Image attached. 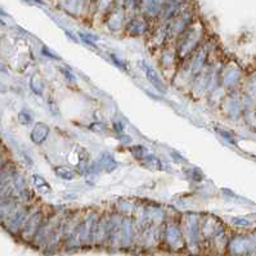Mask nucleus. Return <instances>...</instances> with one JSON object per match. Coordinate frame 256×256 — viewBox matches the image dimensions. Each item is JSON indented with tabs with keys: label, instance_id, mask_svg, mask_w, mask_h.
Instances as JSON below:
<instances>
[{
	"label": "nucleus",
	"instance_id": "obj_19",
	"mask_svg": "<svg viewBox=\"0 0 256 256\" xmlns=\"http://www.w3.org/2000/svg\"><path fill=\"white\" fill-rule=\"evenodd\" d=\"M6 168V157L3 156V154H0V172L2 170H4Z\"/></svg>",
	"mask_w": 256,
	"mask_h": 256
},
{
	"label": "nucleus",
	"instance_id": "obj_5",
	"mask_svg": "<svg viewBox=\"0 0 256 256\" xmlns=\"http://www.w3.org/2000/svg\"><path fill=\"white\" fill-rule=\"evenodd\" d=\"M126 31L132 35H140L146 31V24L142 20H132L128 24Z\"/></svg>",
	"mask_w": 256,
	"mask_h": 256
},
{
	"label": "nucleus",
	"instance_id": "obj_8",
	"mask_svg": "<svg viewBox=\"0 0 256 256\" xmlns=\"http://www.w3.org/2000/svg\"><path fill=\"white\" fill-rule=\"evenodd\" d=\"M30 84L31 90H32L34 93L36 94V96H42V92H44V82H42V80L40 78V76H32Z\"/></svg>",
	"mask_w": 256,
	"mask_h": 256
},
{
	"label": "nucleus",
	"instance_id": "obj_16",
	"mask_svg": "<svg viewBox=\"0 0 256 256\" xmlns=\"http://www.w3.org/2000/svg\"><path fill=\"white\" fill-rule=\"evenodd\" d=\"M90 129L94 130V132H103V130H106V125H103V124L100 122L92 124Z\"/></svg>",
	"mask_w": 256,
	"mask_h": 256
},
{
	"label": "nucleus",
	"instance_id": "obj_11",
	"mask_svg": "<svg viewBox=\"0 0 256 256\" xmlns=\"http://www.w3.org/2000/svg\"><path fill=\"white\" fill-rule=\"evenodd\" d=\"M78 38H80L85 44H88V46H96V42L100 39L98 36H94V35H90V34H84V32H78Z\"/></svg>",
	"mask_w": 256,
	"mask_h": 256
},
{
	"label": "nucleus",
	"instance_id": "obj_23",
	"mask_svg": "<svg viewBox=\"0 0 256 256\" xmlns=\"http://www.w3.org/2000/svg\"><path fill=\"white\" fill-rule=\"evenodd\" d=\"M0 72H3V74H8V70H6V67L4 66L2 62H0Z\"/></svg>",
	"mask_w": 256,
	"mask_h": 256
},
{
	"label": "nucleus",
	"instance_id": "obj_4",
	"mask_svg": "<svg viewBox=\"0 0 256 256\" xmlns=\"http://www.w3.org/2000/svg\"><path fill=\"white\" fill-rule=\"evenodd\" d=\"M100 166L102 169H104V172H111L118 168V164H116V161H114L112 154H103L100 158Z\"/></svg>",
	"mask_w": 256,
	"mask_h": 256
},
{
	"label": "nucleus",
	"instance_id": "obj_21",
	"mask_svg": "<svg viewBox=\"0 0 256 256\" xmlns=\"http://www.w3.org/2000/svg\"><path fill=\"white\" fill-rule=\"evenodd\" d=\"M114 129H116L120 133V132H122V126H121L120 122H114Z\"/></svg>",
	"mask_w": 256,
	"mask_h": 256
},
{
	"label": "nucleus",
	"instance_id": "obj_13",
	"mask_svg": "<svg viewBox=\"0 0 256 256\" xmlns=\"http://www.w3.org/2000/svg\"><path fill=\"white\" fill-rule=\"evenodd\" d=\"M132 154H133V156L136 158L142 160L143 157L146 156V154H147V150L144 147H142V146H136V147L132 148Z\"/></svg>",
	"mask_w": 256,
	"mask_h": 256
},
{
	"label": "nucleus",
	"instance_id": "obj_22",
	"mask_svg": "<svg viewBox=\"0 0 256 256\" xmlns=\"http://www.w3.org/2000/svg\"><path fill=\"white\" fill-rule=\"evenodd\" d=\"M6 90H8V89H6V85H4L3 82H0V93H6Z\"/></svg>",
	"mask_w": 256,
	"mask_h": 256
},
{
	"label": "nucleus",
	"instance_id": "obj_7",
	"mask_svg": "<svg viewBox=\"0 0 256 256\" xmlns=\"http://www.w3.org/2000/svg\"><path fill=\"white\" fill-rule=\"evenodd\" d=\"M146 10L148 14H158L162 10V2L161 0H147L146 2Z\"/></svg>",
	"mask_w": 256,
	"mask_h": 256
},
{
	"label": "nucleus",
	"instance_id": "obj_2",
	"mask_svg": "<svg viewBox=\"0 0 256 256\" xmlns=\"http://www.w3.org/2000/svg\"><path fill=\"white\" fill-rule=\"evenodd\" d=\"M49 134V126L44 122H36L35 126L31 130V140H32L35 144H42V142H46V136Z\"/></svg>",
	"mask_w": 256,
	"mask_h": 256
},
{
	"label": "nucleus",
	"instance_id": "obj_15",
	"mask_svg": "<svg viewBox=\"0 0 256 256\" xmlns=\"http://www.w3.org/2000/svg\"><path fill=\"white\" fill-rule=\"evenodd\" d=\"M60 72L64 74V78H66L70 82H74V84H75L76 78L74 76V74L71 72V71H68V70H66V68H60Z\"/></svg>",
	"mask_w": 256,
	"mask_h": 256
},
{
	"label": "nucleus",
	"instance_id": "obj_10",
	"mask_svg": "<svg viewBox=\"0 0 256 256\" xmlns=\"http://www.w3.org/2000/svg\"><path fill=\"white\" fill-rule=\"evenodd\" d=\"M56 175H57L58 178L64 179V180H74L75 178V174L74 172H71L70 169H66V168H62V166H57L54 169Z\"/></svg>",
	"mask_w": 256,
	"mask_h": 256
},
{
	"label": "nucleus",
	"instance_id": "obj_1",
	"mask_svg": "<svg viewBox=\"0 0 256 256\" xmlns=\"http://www.w3.org/2000/svg\"><path fill=\"white\" fill-rule=\"evenodd\" d=\"M42 211H36L35 214H32V216L28 218V220H24V224L22 226V236L24 238L31 237L34 233L38 232V229H39L40 223H42Z\"/></svg>",
	"mask_w": 256,
	"mask_h": 256
},
{
	"label": "nucleus",
	"instance_id": "obj_20",
	"mask_svg": "<svg viewBox=\"0 0 256 256\" xmlns=\"http://www.w3.org/2000/svg\"><path fill=\"white\" fill-rule=\"evenodd\" d=\"M216 132H219V133L222 134V136H223V138L228 139L229 142H232V143H233V139H232V136H230V134L226 133V132H223V130H218V129H216Z\"/></svg>",
	"mask_w": 256,
	"mask_h": 256
},
{
	"label": "nucleus",
	"instance_id": "obj_9",
	"mask_svg": "<svg viewBox=\"0 0 256 256\" xmlns=\"http://www.w3.org/2000/svg\"><path fill=\"white\" fill-rule=\"evenodd\" d=\"M142 162L146 168H150L152 170H158L161 168L160 160L157 157H154V154H148V156L143 157Z\"/></svg>",
	"mask_w": 256,
	"mask_h": 256
},
{
	"label": "nucleus",
	"instance_id": "obj_24",
	"mask_svg": "<svg viewBox=\"0 0 256 256\" xmlns=\"http://www.w3.org/2000/svg\"><path fill=\"white\" fill-rule=\"evenodd\" d=\"M32 2H35V3H38V4H44L42 3V0H32Z\"/></svg>",
	"mask_w": 256,
	"mask_h": 256
},
{
	"label": "nucleus",
	"instance_id": "obj_18",
	"mask_svg": "<svg viewBox=\"0 0 256 256\" xmlns=\"http://www.w3.org/2000/svg\"><path fill=\"white\" fill-rule=\"evenodd\" d=\"M233 223L237 224V226H248L250 224V222H247V220H244V219H233Z\"/></svg>",
	"mask_w": 256,
	"mask_h": 256
},
{
	"label": "nucleus",
	"instance_id": "obj_17",
	"mask_svg": "<svg viewBox=\"0 0 256 256\" xmlns=\"http://www.w3.org/2000/svg\"><path fill=\"white\" fill-rule=\"evenodd\" d=\"M111 58H112V60H114V64H116V66H118V67H120V68H122V70H125V68H126V67L124 66V64H122V62H121V60H118V58L116 57V56H114V54H111Z\"/></svg>",
	"mask_w": 256,
	"mask_h": 256
},
{
	"label": "nucleus",
	"instance_id": "obj_25",
	"mask_svg": "<svg viewBox=\"0 0 256 256\" xmlns=\"http://www.w3.org/2000/svg\"><path fill=\"white\" fill-rule=\"evenodd\" d=\"M0 148H2V142H0Z\"/></svg>",
	"mask_w": 256,
	"mask_h": 256
},
{
	"label": "nucleus",
	"instance_id": "obj_3",
	"mask_svg": "<svg viewBox=\"0 0 256 256\" xmlns=\"http://www.w3.org/2000/svg\"><path fill=\"white\" fill-rule=\"evenodd\" d=\"M143 68H144L146 76H147V78L150 80V82H151V84L156 88L157 90L161 92V93H165L166 86H165V84H164L162 78H160V75H158V74H157L156 71L152 68V67L148 66V64H144V66H143Z\"/></svg>",
	"mask_w": 256,
	"mask_h": 256
},
{
	"label": "nucleus",
	"instance_id": "obj_12",
	"mask_svg": "<svg viewBox=\"0 0 256 256\" xmlns=\"http://www.w3.org/2000/svg\"><path fill=\"white\" fill-rule=\"evenodd\" d=\"M18 120L24 126H30L31 124H32V116L28 114V111L24 110V111H21L18 114Z\"/></svg>",
	"mask_w": 256,
	"mask_h": 256
},
{
	"label": "nucleus",
	"instance_id": "obj_6",
	"mask_svg": "<svg viewBox=\"0 0 256 256\" xmlns=\"http://www.w3.org/2000/svg\"><path fill=\"white\" fill-rule=\"evenodd\" d=\"M32 179H34V184H35V187L38 188L40 193L42 194H46V193H50V186L48 184V182L44 178H42L40 175L38 174H34L32 175Z\"/></svg>",
	"mask_w": 256,
	"mask_h": 256
},
{
	"label": "nucleus",
	"instance_id": "obj_14",
	"mask_svg": "<svg viewBox=\"0 0 256 256\" xmlns=\"http://www.w3.org/2000/svg\"><path fill=\"white\" fill-rule=\"evenodd\" d=\"M42 53L44 56H46V57H49V58H54V60H60V56H57L54 53V52H52L50 49L49 48H46V46H44V48L42 49Z\"/></svg>",
	"mask_w": 256,
	"mask_h": 256
}]
</instances>
